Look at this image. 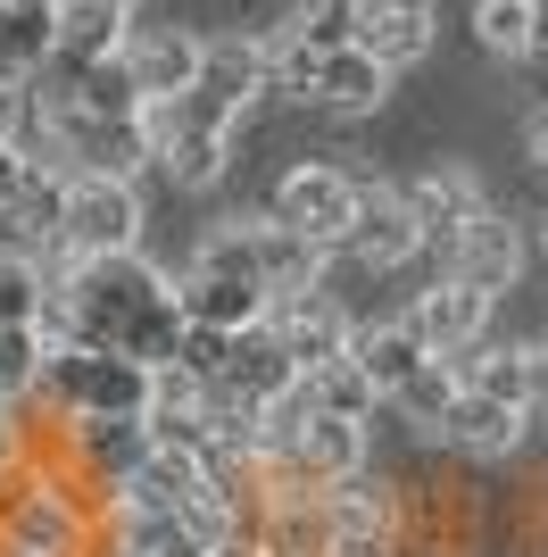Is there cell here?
Here are the masks:
<instances>
[{
	"mask_svg": "<svg viewBox=\"0 0 548 557\" xmlns=\"http://www.w3.org/2000/svg\"><path fill=\"white\" fill-rule=\"evenodd\" d=\"M34 333H42V349H67V342H75V349H116V358L166 367V358H175V342H183L175 283H166L141 250L67 258V267L42 283Z\"/></svg>",
	"mask_w": 548,
	"mask_h": 557,
	"instance_id": "cell-1",
	"label": "cell"
},
{
	"mask_svg": "<svg viewBox=\"0 0 548 557\" xmlns=\"http://www.w3.org/2000/svg\"><path fill=\"white\" fill-rule=\"evenodd\" d=\"M34 399L42 417L59 424H109V417H141L150 408V367L141 358H116V349H42V374H34Z\"/></svg>",
	"mask_w": 548,
	"mask_h": 557,
	"instance_id": "cell-2",
	"label": "cell"
},
{
	"mask_svg": "<svg viewBox=\"0 0 548 557\" xmlns=\"http://www.w3.org/2000/svg\"><path fill=\"white\" fill-rule=\"evenodd\" d=\"M175 317L183 333H250L266 317V283L250 275V258H241V233H208V250L191 258V275L175 283Z\"/></svg>",
	"mask_w": 548,
	"mask_h": 557,
	"instance_id": "cell-3",
	"label": "cell"
},
{
	"mask_svg": "<svg viewBox=\"0 0 548 557\" xmlns=\"http://www.w3.org/2000/svg\"><path fill=\"white\" fill-rule=\"evenodd\" d=\"M141 242V191L109 175H59L50 200V250L59 258H116Z\"/></svg>",
	"mask_w": 548,
	"mask_h": 557,
	"instance_id": "cell-4",
	"label": "cell"
},
{
	"mask_svg": "<svg viewBox=\"0 0 548 557\" xmlns=\"http://www.w3.org/2000/svg\"><path fill=\"white\" fill-rule=\"evenodd\" d=\"M274 225L299 233L308 250H341V233L349 216H358V175H341V166H316V159H299L283 184H274Z\"/></svg>",
	"mask_w": 548,
	"mask_h": 557,
	"instance_id": "cell-5",
	"label": "cell"
},
{
	"mask_svg": "<svg viewBox=\"0 0 548 557\" xmlns=\"http://www.w3.org/2000/svg\"><path fill=\"white\" fill-rule=\"evenodd\" d=\"M266 333L283 342V358H291V374H324L333 358L349 349V333H358V317H349L324 283H308V292H274L266 300Z\"/></svg>",
	"mask_w": 548,
	"mask_h": 557,
	"instance_id": "cell-6",
	"label": "cell"
},
{
	"mask_svg": "<svg viewBox=\"0 0 548 557\" xmlns=\"http://www.w3.org/2000/svg\"><path fill=\"white\" fill-rule=\"evenodd\" d=\"M349 42L374 59V67H415V59H433L440 42V17L433 0H349Z\"/></svg>",
	"mask_w": 548,
	"mask_h": 557,
	"instance_id": "cell-7",
	"label": "cell"
},
{
	"mask_svg": "<svg viewBox=\"0 0 548 557\" xmlns=\"http://www.w3.org/2000/svg\"><path fill=\"white\" fill-rule=\"evenodd\" d=\"M134 42V9H109V0H59L50 9V59L34 75H84L100 59Z\"/></svg>",
	"mask_w": 548,
	"mask_h": 557,
	"instance_id": "cell-8",
	"label": "cell"
},
{
	"mask_svg": "<svg viewBox=\"0 0 548 557\" xmlns=\"http://www.w3.org/2000/svg\"><path fill=\"white\" fill-rule=\"evenodd\" d=\"M415 250H424V233H415L408 200L390 184H358V216H349V233H341V258L365 267V275H383V267H408Z\"/></svg>",
	"mask_w": 548,
	"mask_h": 557,
	"instance_id": "cell-9",
	"label": "cell"
},
{
	"mask_svg": "<svg viewBox=\"0 0 548 557\" xmlns=\"http://www.w3.org/2000/svg\"><path fill=\"white\" fill-rule=\"evenodd\" d=\"M440 258H449V275L457 283H474V292H515V275H524V242H515V225H507L499 209H482V216H465V225L440 242Z\"/></svg>",
	"mask_w": 548,
	"mask_h": 557,
	"instance_id": "cell-10",
	"label": "cell"
},
{
	"mask_svg": "<svg viewBox=\"0 0 548 557\" xmlns=\"http://www.w3.org/2000/svg\"><path fill=\"white\" fill-rule=\"evenodd\" d=\"M399 325L415 333V342L433 349V358H465V349L482 342V325H490V292H474V283L440 275L433 292H415V308L399 317Z\"/></svg>",
	"mask_w": 548,
	"mask_h": 557,
	"instance_id": "cell-11",
	"label": "cell"
},
{
	"mask_svg": "<svg viewBox=\"0 0 548 557\" xmlns=\"http://www.w3.org/2000/svg\"><path fill=\"white\" fill-rule=\"evenodd\" d=\"M524 433H532L524 408L482 399V392H465V383H457V399L440 408V424H433V442H440V449H465V458H515V449H524Z\"/></svg>",
	"mask_w": 548,
	"mask_h": 557,
	"instance_id": "cell-12",
	"label": "cell"
},
{
	"mask_svg": "<svg viewBox=\"0 0 548 557\" xmlns=\"http://www.w3.org/2000/svg\"><path fill=\"white\" fill-rule=\"evenodd\" d=\"M365 458H374V424H349V417H308V424L291 433V449H283V466H291V474H308L316 491L365 474Z\"/></svg>",
	"mask_w": 548,
	"mask_h": 557,
	"instance_id": "cell-13",
	"label": "cell"
},
{
	"mask_svg": "<svg viewBox=\"0 0 548 557\" xmlns=\"http://www.w3.org/2000/svg\"><path fill=\"white\" fill-rule=\"evenodd\" d=\"M299 100H316V109H333V116H365V109H383V100H390V67H374L358 42L316 50V59H308Z\"/></svg>",
	"mask_w": 548,
	"mask_h": 557,
	"instance_id": "cell-14",
	"label": "cell"
},
{
	"mask_svg": "<svg viewBox=\"0 0 548 557\" xmlns=\"http://www.w3.org/2000/svg\"><path fill=\"white\" fill-rule=\"evenodd\" d=\"M399 200H408L415 233H424V250H440V242H449V233L465 225V216H482V209H490V191H482L474 175H465V166H433V175H415V184L399 191Z\"/></svg>",
	"mask_w": 548,
	"mask_h": 557,
	"instance_id": "cell-15",
	"label": "cell"
},
{
	"mask_svg": "<svg viewBox=\"0 0 548 557\" xmlns=\"http://www.w3.org/2000/svg\"><path fill=\"white\" fill-rule=\"evenodd\" d=\"M241 233V258H250V275L266 283V300L274 292H308V283L324 275V250H308L299 233H283L274 216H258V225H233Z\"/></svg>",
	"mask_w": 548,
	"mask_h": 557,
	"instance_id": "cell-16",
	"label": "cell"
},
{
	"mask_svg": "<svg viewBox=\"0 0 548 557\" xmlns=\"http://www.w3.org/2000/svg\"><path fill=\"white\" fill-rule=\"evenodd\" d=\"M191 67H200V34H175V25H166V34H134V42H125V75H134L141 109L191 92Z\"/></svg>",
	"mask_w": 548,
	"mask_h": 557,
	"instance_id": "cell-17",
	"label": "cell"
},
{
	"mask_svg": "<svg viewBox=\"0 0 548 557\" xmlns=\"http://www.w3.org/2000/svg\"><path fill=\"white\" fill-rule=\"evenodd\" d=\"M341 358L365 374V383H374V399H390V392H399V383H408L415 367H424V358H433V349L415 342L408 325H358V333H349V349H341Z\"/></svg>",
	"mask_w": 548,
	"mask_h": 557,
	"instance_id": "cell-18",
	"label": "cell"
},
{
	"mask_svg": "<svg viewBox=\"0 0 548 557\" xmlns=\"http://www.w3.org/2000/svg\"><path fill=\"white\" fill-rule=\"evenodd\" d=\"M50 9L59 0H0V84H17L50 59Z\"/></svg>",
	"mask_w": 548,
	"mask_h": 557,
	"instance_id": "cell-19",
	"label": "cell"
},
{
	"mask_svg": "<svg viewBox=\"0 0 548 557\" xmlns=\"http://www.w3.org/2000/svg\"><path fill=\"white\" fill-rule=\"evenodd\" d=\"M225 150H233V134H166L150 159H159L183 191H208L216 175H225Z\"/></svg>",
	"mask_w": 548,
	"mask_h": 557,
	"instance_id": "cell-20",
	"label": "cell"
},
{
	"mask_svg": "<svg viewBox=\"0 0 548 557\" xmlns=\"http://www.w3.org/2000/svg\"><path fill=\"white\" fill-rule=\"evenodd\" d=\"M308 399H316V417H349V424H374V408H383L374 383H365L349 358H333L324 374H308Z\"/></svg>",
	"mask_w": 548,
	"mask_h": 557,
	"instance_id": "cell-21",
	"label": "cell"
},
{
	"mask_svg": "<svg viewBox=\"0 0 548 557\" xmlns=\"http://www.w3.org/2000/svg\"><path fill=\"white\" fill-rule=\"evenodd\" d=\"M449 399H457V358H424V367H415L408 383L390 392V408H399V417H408V424H424V433H433Z\"/></svg>",
	"mask_w": 548,
	"mask_h": 557,
	"instance_id": "cell-22",
	"label": "cell"
},
{
	"mask_svg": "<svg viewBox=\"0 0 548 557\" xmlns=\"http://www.w3.org/2000/svg\"><path fill=\"white\" fill-rule=\"evenodd\" d=\"M532 0H474V34H482V50L490 59H524L532 50Z\"/></svg>",
	"mask_w": 548,
	"mask_h": 557,
	"instance_id": "cell-23",
	"label": "cell"
},
{
	"mask_svg": "<svg viewBox=\"0 0 548 557\" xmlns=\"http://www.w3.org/2000/svg\"><path fill=\"white\" fill-rule=\"evenodd\" d=\"M42 374V333L34 325H0V408H25Z\"/></svg>",
	"mask_w": 548,
	"mask_h": 557,
	"instance_id": "cell-24",
	"label": "cell"
},
{
	"mask_svg": "<svg viewBox=\"0 0 548 557\" xmlns=\"http://www.w3.org/2000/svg\"><path fill=\"white\" fill-rule=\"evenodd\" d=\"M465 392H482V399H507V408H524V349H482L474 367L457 374Z\"/></svg>",
	"mask_w": 548,
	"mask_h": 557,
	"instance_id": "cell-25",
	"label": "cell"
},
{
	"mask_svg": "<svg viewBox=\"0 0 548 557\" xmlns=\"http://www.w3.org/2000/svg\"><path fill=\"white\" fill-rule=\"evenodd\" d=\"M42 267H25V258H0V325H34V308H42Z\"/></svg>",
	"mask_w": 548,
	"mask_h": 557,
	"instance_id": "cell-26",
	"label": "cell"
},
{
	"mask_svg": "<svg viewBox=\"0 0 548 557\" xmlns=\"http://www.w3.org/2000/svg\"><path fill=\"white\" fill-rule=\"evenodd\" d=\"M25 184H34V159L17 150V134H0V216L25 200Z\"/></svg>",
	"mask_w": 548,
	"mask_h": 557,
	"instance_id": "cell-27",
	"label": "cell"
},
{
	"mask_svg": "<svg viewBox=\"0 0 548 557\" xmlns=\"http://www.w3.org/2000/svg\"><path fill=\"white\" fill-rule=\"evenodd\" d=\"M524 417H540V424H548V342H540V349H524Z\"/></svg>",
	"mask_w": 548,
	"mask_h": 557,
	"instance_id": "cell-28",
	"label": "cell"
},
{
	"mask_svg": "<svg viewBox=\"0 0 548 557\" xmlns=\"http://www.w3.org/2000/svg\"><path fill=\"white\" fill-rule=\"evenodd\" d=\"M17 466H25V417L0 408V474H17Z\"/></svg>",
	"mask_w": 548,
	"mask_h": 557,
	"instance_id": "cell-29",
	"label": "cell"
},
{
	"mask_svg": "<svg viewBox=\"0 0 548 557\" xmlns=\"http://www.w3.org/2000/svg\"><path fill=\"white\" fill-rule=\"evenodd\" d=\"M524 159L548 175V109H532V116H524Z\"/></svg>",
	"mask_w": 548,
	"mask_h": 557,
	"instance_id": "cell-30",
	"label": "cell"
},
{
	"mask_svg": "<svg viewBox=\"0 0 548 557\" xmlns=\"http://www.w3.org/2000/svg\"><path fill=\"white\" fill-rule=\"evenodd\" d=\"M17 100H25L17 84H0V134H17Z\"/></svg>",
	"mask_w": 548,
	"mask_h": 557,
	"instance_id": "cell-31",
	"label": "cell"
},
{
	"mask_svg": "<svg viewBox=\"0 0 548 557\" xmlns=\"http://www.w3.org/2000/svg\"><path fill=\"white\" fill-rule=\"evenodd\" d=\"M524 59H540V67H548V9L532 17V50H524Z\"/></svg>",
	"mask_w": 548,
	"mask_h": 557,
	"instance_id": "cell-32",
	"label": "cell"
},
{
	"mask_svg": "<svg viewBox=\"0 0 548 557\" xmlns=\"http://www.w3.org/2000/svg\"><path fill=\"white\" fill-rule=\"evenodd\" d=\"M208 557H258V549H250V533H233V541H216Z\"/></svg>",
	"mask_w": 548,
	"mask_h": 557,
	"instance_id": "cell-33",
	"label": "cell"
},
{
	"mask_svg": "<svg viewBox=\"0 0 548 557\" xmlns=\"http://www.w3.org/2000/svg\"><path fill=\"white\" fill-rule=\"evenodd\" d=\"M109 9H141V0H109Z\"/></svg>",
	"mask_w": 548,
	"mask_h": 557,
	"instance_id": "cell-34",
	"label": "cell"
},
{
	"mask_svg": "<svg viewBox=\"0 0 548 557\" xmlns=\"http://www.w3.org/2000/svg\"><path fill=\"white\" fill-rule=\"evenodd\" d=\"M540 250H548V225H540Z\"/></svg>",
	"mask_w": 548,
	"mask_h": 557,
	"instance_id": "cell-35",
	"label": "cell"
},
{
	"mask_svg": "<svg viewBox=\"0 0 548 557\" xmlns=\"http://www.w3.org/2000/svg\"><path fill=\"white\" fill-rule=\"evenodd\" d=\"M532 9H548V0H532Z\"/></svg>",
	"mask_w": 548,
	"mask_h": 557,
	"instance_id": "cell-36",
	"label": "cell"
}]
</instances>
